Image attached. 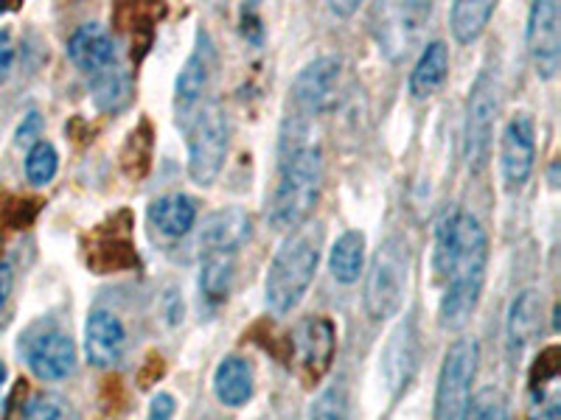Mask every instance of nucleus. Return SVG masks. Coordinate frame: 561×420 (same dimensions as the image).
<instances>
[{"label": "nucleus", "instance_id": "obj_1", "mask_svg": "<svg viewBox=\"0 0 561 420\" xmlns=\"http://www.w3.org/2000/svg\"><path fill=\"white\" fill-rule=\"evenodd\" d=\"M485 267H489V238L472 213L453 210L444 217L435 238V272L444 280V298L438 323L447 331L469 325L483 298Z\"/></svg>", "mask_w": 561, "mask_h": 420}, {"label": "nucleus", "instance_id": "obj_2", "mask_svg": "<svg viewBox=\"0 0 561 420\" xmlns=\"http://www.w3.org/2000/svg\"><path fill=\"white\" fill-rule=\"evenodd\" d=\"M320 244H323L320 224H300L298 230H293V236L280 244L270 264L267 283H264L267 306L275 314H289L309 292L320 264Z\"/></svg>", "mask_w": 561, "mask_h": 420}, {"label": "nucleus", "instance_id": "obj_3", "mask_svg": "<svg viewBox=\"0 0 561 420\" xmlns=\"http://www.w3.org/2000/svg\"><path fill=\"white\" fill-rule=\"evenodd\" d=\"M323 191V152L318 147H300L284 160L278 188L270 202L273 230H298L318 208Z\"/></svg>", "mask_w": 561, "mask_h": 420}, {"label": "nucleus", "instance_id": "obj_4", "mask_svg": "<svg viewBox=\"0 0 561 420\" xmlns=\"http://www.w3.org/2000/svg\"><path fill=\"white\" fill-rule=\"evenodd\" d=\"M410 283V249L408 242L390 236L377 249L365 280V312L370 319H390L402 312Z\"/></svg>", "mask_w": 561, "mask_h": 420}, {"label": "nucleus", "instance_id": "obj_5", "mask_svg": "<svg viewBox=\"0 0 561 420\" xmlns=\"http://www.w3.org/2000/svg\"><path fill=\"white\" fill-rule=\"evenodd\" d=\"M185 143H188V174L197 185H210L219 177L230 147V121L217 102H205L185 121Z\"/></svg>", "mask_w": 561, "mask_h": 420}, {"label": "nucleus", "instance_id": "obj_6", "mask_svg": "<svg viewBox=\"0 0 561 420\" xmlns=\"http://www.w3.org/2000/svg\"><path fill=\"white\" fill-rule=\"evenodd\" d=\"M500 107H503V88L500 77L491 68L480 70L469 90L463 127V160L469 172H485L491 160V143H494V124H497Z\"/></svg>", "mask_w": 561, "mask_h": 420}, {"label": "nucleus", "instance_id": "obj_7", "mask_svg": "<svg viewBox=\"0 0 561 420\" xmlns=\"http://www.w3.org/2000/svg\"><path fill=\"white\" fill-rule=\"evenodd\" d=\"M478 362L480 348L474 339H458V342H453V348L444 357V364H440L433 420H469Z\"/></svg>", "mask_w": 561, "mask_h": 420}, {"label": "nucleus", "instance_id": "obj_8", "mask_svg": "<svg viewBox=\"0 0 561 420\" xmlns=\"http://www.w3.org/2000/svg\"><path fill=\"white\" fill-rule=\"evenodd\" d=\"M430 14H433L430 3H377L370 9V23L379 51L390 62H402L404 57H410V51L424 39Z\"/></svg>", "mask_w": 561, "mask_h": 420}, {"label": "nucleus", "instance_id": "obj_9", "mask_svg": "<svg viewBox=\"0 0 561 420\" xmlns=\"http://www.w3.org/2000/svg\"><path fill=\"white\" fill-rule=\"evenodd\" d=\"M138 264L133 238V219L127 210L110 217L88 236V267L96 275H113Z\"/></svg>", "mask_w": 561, "mask_h": 420}, {"label": "nucleus", "instance_id": "obj_10", "mask_svg": "<svg viewBox=\"0 0 561 420\" xmlns=\"http://www.w3.org/2000/svg\"><path fill=\"white\" fill-rule=\"evenodd\" d=\"M337 353V328L329 317H309L293 337V362L304 384H318L332 370Z\"/></svg>", "mask_w": 561, "mask_h": 420}, {"label": "nucleus", "instance_id": "obj_11", "mask_svg": "<svg viewBox=\"0 0 561 420\" xmlns=\"http://www.w3.org/2000/svg\"><path fill=\"white\" fill-rule=\"evenodd\" d=\"M217 70V48L214 39L205 28L197 32V45H194L192 57L185 59L180 70L178 82H174V109H178V124L185 121L197 107H203V96L208 93L210 79Z\"/></svg>", "mask_w": 561, "mask_h": 420}, {"label": "nucleus", "instance_id": "obj_12", "mask_svg": "<svg viewBox=\"0 0 561 420\" xmlns=\"http://www.w3.org/2000/svg\"><path fill=\"white\" fill-rule=\"evenodd\" d=\"M528 51L536 73L553 79L561 65V9L556 0L534 3L528 14Z\"/></svg>", "mask_w": 561, "mask_h": 420}, {"label": "nucleus", "instance_id": "obj_13", "mask_svg": "<svg viewBox=\"0 0 561 420\" xmlns=\"http://www.w3.org/2000/svg\"><path fill=\"white\" fill-rule=\"evenodd\" d=\"M536 160V127L530 115H514L505 124L503 143H500V168L508 191H519L534 174Z\"/></svg>", "mask_w": 561, "mask_h": 420}, {"label": "nucleus", "instance_id": "obj_14", "mask_svg": "<svg viewBox=\"0 0 561 420\" xmlns=\"http://www.w3.org/2000/svg\"><path fill=\"white\" fill-rule=\"evenodd\" d=\"M26 362L43 382H62L77 368V348L65 331L48 325L26 339Z\"/></svg>", "mask_w": 561, "mask_h": 420}, {"label": "nucleus", "instance_id": "obj_15", "mask_svg": "<svg viewBox=\"0 0 561 420\" xmlns=\"http://www.w3.org/2000/svg\"><path fill=\"white\" fill-rule=\"evenodd\" d=\"M340 62L337 57H320L300 70L293 84V102L304 115H320L334 104L340 84Z\"/></svg>", "mask_w": 561, "mask_h": 420}, {"label": "nucleus", "instance_id": "obj_16", "mask_svg": "<svg viewBox=\"0 0 561 420\" xmlns=\"http://www.w3.org/2000/svg\"><path fill=\"white\" fill-rule=\"evenodd\" d=\"M68 57L90 79L118 65V51L110 32L99 23H84L68 39Z\"/></svg>", "mask_w": 561, "mask_h": 420}, {"label": "nucleus", "instance_id": "obj_17", "mask_svg": "<svg viewBox=\"0 0 561 420\" xmlns=\"http://www.w3.org/2000/svg\"><path fill=\"white\" fill-rule=\"evenodd\" d=\"M124 348H127V331L122 319L110 312H93L84 325V353L93 368H115L122 362Z\"/></svg>", "mask_w": 561, "mask_h": 420}, {"label": "nucleus", "instance_id": "obj_18", "mask_svg": "<svg viewBox=\"0 0 561 420\" xmlns=\"http://www.w3.org/2000/svg\"><path fill=\"white\" fill-rule=\"evenodd\" d=\"M415 368H419V331H415V319L408 317L404 323L396 325V331L390 334L388 345H385V382L393 393H402L413 378Z\"/></svg>", "mask_w": 561, "mask_h": 420}, {"label": "nucleus", "instance_id": "obj_19", "mask_svg": "<svg viewBox=\"0 0 561 420\" xmlns=\"http://www.w3.org/2000/svg\"><path fill=\"white\" fill-rule=\"evenodd\" d=\"M250 233H253V222L242 208H222L205 219L199 230V247L203 253L237 255L248 244Z\"/></svg>", "mask_w": 561, "mask_h": 420}, {"label": "nucleus", "instance_id": "obj_20", "mask_svg": "<svg viewBox=\"0 0 561 420\" xmlns=\"http://www.w3.org/2000/svg\"><path fill=\"white\" fill-rule=\"evenodd\" d=\"M197 222V202L185 194H169L149 205V224L160 236L183 238Z\"/></svg>", "mask_w": 561, "mask_h": 420}, {"label": "nucleus", "instance_id": "obj_21", "mask_svg": "<svg viewBox=\"0 0 561 420\" xmlns=\"http://www.w3.org/2000/svg\"><path fill=\"white\" fill-rule=\"evenodd\" d=\"M449 77V48L440 39L430 43L421 51L419 62H415L413 73H410V93L413 98H430L435 96Z\"/></svg>", "mask_w": 561, "mask_h": 420}, {"label": "nucleus", "instance_id": "obj_22", "mask_svg": "<svg viewBox=\"0 0 561 420\" xmlns=\"http://www.w3.org/2000/svg\"><path fill=\"white\" fill-rule=\"evenodd\" d=\"M214 393L225 407H244L253 398V368L239 357L222 359L214 373Z\"/></svg>", "mask_w": 561, "mask_h": 420}, {"label": "nucleus", "instance_id": "obj_23", "mask_svg": "<svg viewBox=\"0 0 561 420\" xmlns=\"http://www.w3.org/2000/svg\"><path fill=\"white\" fill-rule=\"evenodd\" d=\"M233 278H237V255L205 253L203 269H199V292L205 303L222 306L233 289Z\"/></svg>", "mask_w": 561, "mask_h": 420}, {"label": "nucleus", "instance_id": "obj_24", "mask_svg": "<svg viewBox=\"0 0 561 420\" xmlns=\"http://www.w3.org/2000/svg\"><path fill=\"white\" fill-rule=\"evenodd\" d=\"M542 325V298L534 289H525L511 303L508 312V345L511 350H523L539 334Z\"/></svg>", "mask_w": 561, "mask_h": 420}, {"label": "nucleus", "instance_id": "obj_25", "mask_svg": "<svg viewBox=\"0 0 561 420\" xmlns=\"http://www.w3.org/2000/svg\"><path fill=\"white\" fill-rule=\"evenodd\" d=\"M365 264V233L359 230H345L343 236L334 242L332 255H329V269H332L334 280L337 283H357L359 275H363Z\"/></svg>", "mask_w": 561, "mask_h": 420}, {"label": "nucleus", "instance_id": "obj_26", "mask_svg": "<svg viewBox=\"0 0 561 420\" xmlns=\"http://www.w3.org/2000/svg\"><path fill=\"white\" fill-rule=\"evenodd\" d=\"M494 9L497 3L491 0H460L449 9V28H453V37L458 39L460 45H469L485 32L489 20L494 18Z\"/></svg>", "mask_w": 561, "mask_h": 420}, {"label": "nucleus", "instance_id": "obj_27", "mask_svg": "<svg viewBox=\"0 0 561 420\" xmlns=\"http://www.w3.org/2000/svg\"><path fill=\"white\" fill-rule=\"evenodd\" d=\"M90 82H93V102H96V107L104 109V113L122 109L124 104L129 102V93H133L129 77L118 68V65L104 70V73H99V77H93Z\"/></svg>", "mask_w": 561, "mask_h": 420}, {"label": "nucleus", "instance_id": "obj_28", "mask_svg": "<svg viewBox=\"0 0 561 420\" xmlns=\"http://www.w3.org/2000/svg\"><path fill=\"white\" fill-rule=\"evenodd\" d=\"M59 168V154L48 140H39L26 154V177L32 185H48Z\"/></svg>", "mask_w": 561, "mask_h": 420}, {"label": "nucleus", "instance_id": "obj_29", "mask_svg": "<svg viewBox=\"0 0 561 420\" xmlns=\"http://www.w3.org/2000/svg\"><path fill=\"white\" fill-rule=\"evenodd\" d=\"M23 420H79V412L59 395H37L23 409Z\"/></svg>", "mask_w": 561, "mask_h": 420}, {"label": "nucleus", "instance_id": "obj_30", "mask_svg": "<svg viewBox=\"0 0 561 420\" xmlns=\"http://www.w3.org/2000/svg\"><path fill=\"white\" fill-rule=\"evenodd\" d=\"M469 415H472V420H511L508 401H505L503 393H497V389H483L474 398Z\"/></svg>", "mask_w": 561, "mask_h": 420}, {"label": "nucleus", "instance_id": "obj_31", "mask_svg": "<svg viewBox=\"0 0 561 420\" xmlns=\"http://www.w3.org/2000/svg\"><path fill=\"white\" fill-rule=\"evenodd\" d=\"M312 420H348V407H345L343 389H325L318 401H314Z\"/></svg>", "mask_w": 561, "mask_h": 420}, {"label": "nucleus", "instance_id": "obj_32", "mask_svg": "<svg viewBox=\"0 0 561 420\" xmlns=\"http://www.w3.org/2000/svg\"><path fill=\"white\" fill-rule=\"evenodd\" d=\"M39 135H43V118L39 113H28L18 129V147H34L39 143Z\"/></svg>", "mask_w": 561, "mask_h": 420}, {"label": "nucleus", "instance_id": "obj_33", "mask_svg": "<svg viewBox=\"0 0 561 420\" xmlns=\"http://www.w3.org/2000/svg\"><path fill=\"white\" fill-rule=\"evenodd\" d=\"M14 65V43L9 28H0V84L7 82Z\"/></svg>", "mask_w": 561, "mask_h": 420}, {"label": "nucleus", "instance_id": "obj_34", "mask_svg": "<svg viewBox=\"0 0 561 420\" xmlns=\"http://www.w3.org/2000/svg\"><path fill=\"white\" fill-rule=\"evenodd\" d=\"M174 418V398L169 393H158L149 404V420H172Z\"/></svg>", "mask_w": 561, "mask_h": 420}, {"label": "nucleus", "instance_id": "obj_35", "mask_svg": "<svg viewBox=\"0 0 561 420\" xmlns=\"http://www.w3.org/2000/svg\"><path fill=\"white\" fill-rule=\"evenodd\" d=\"M12 287H14V275L9 264L0 261V314L7 312L9 298H12Z\"/></svg>", "mask_w": 561, "mask_h": 420}, {"label": "nucleus", "instance_id": "obj_36", "mask_svg": "<svg viewBox=\"0 0 561 420\" xmlns=\"http://www.w3.org/2000/svg\"><path fill=\"white\" fill-rule=\"evenodd\" d=\"M357 9L359 3H354V0H348V3H343V7H340V3H332V12L340 14V18H348V14H354Z\"/></svg>", "mask_w": 561, "mask_h": 420}, {"label": "nucleus", "instance_id": "obj_37", "mask_svg": "<svg viewBox=\"0 0 561 420\" xmlns=\"http://www.w3.org/2000/svg\"><path fill=\"white\" fill-rule=\"evenodd\" d=\"M3 382H7V364L0 362V387H3Z\"/></svg>", "mask_w": 561, "mask_h": 420}, {"label": "nucleus", "instance_id": "obj_38", "mask_svg": "<svg viewBox=\"0 0 561 420\" xmlns=\"http://www.w3.org/2000/svg\"><path fill=\"white\" fill-rule=\"evenodd\" d=\"M20 420H23V418H20Z\"/></svg>", "mask_w": 561, "mask_h": 420}]
</instances>
